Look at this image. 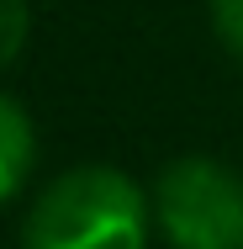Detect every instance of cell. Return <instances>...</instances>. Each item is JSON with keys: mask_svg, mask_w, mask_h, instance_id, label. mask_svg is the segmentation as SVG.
<instances>
[{"mask_svg": "<svg viewBox=\"0 0 243 249\" xmlns=\"http://www.w3.org/2000/svg\"><path fill=\"white\" fill-rule=\"evenodd\" d=\"M148 191L116 164H74L27 207L21 249H148Z\"/></svg>", "mask_w": 243, "mask_h": 249, "instance_id": "obj_1", "label": "cell"}, {"mask_svg": "<svg viewBox=\"0 0 243 249\" xmlns=\"http://www.w3.org/2000/svg\"><path fill=\"white\" fill-rule=\"evenodd\" d=\"M148 207L169 249H243V175L211 154L169 159Z\"/></svg>", "mask_w": 243, "mask_h": 249, "instance_id": "obj_2", "label": "cell"}, {"mask_svg": "<svg viewBox=\"0 0 243 249\" xmlns=\"http://www.w3.org/2000/svg\"><path fill=\"white\" fill-rule=\"evenodd\" d=\"M32 164H37V127L21 101L0 90V207L16 201V191L32 180Z\"/></svg>", "mask_w": 243, "mask_h": 249, "instance_id": "obj_3", "label": "cell"}, {"mask_svg": "<svg viewBox=\"0 0 243 249\" xmlns=\"http://www.w3.org/2000/svg\"><path fill=\"white\" fill-rule=\"evenodd\" d=\"M27 48V0H0V69Z\"/></svg>", "mask_w": 243, "mask_h": 249, "instance_id": "obj_4", "label": "cell"}, {"mask_svg": "<svg viewBox=\"0 0 243 249\" xmlns=\"http://www.w3.org/2000/svg\"><path fill=\"white\" fill-rule=\"evenodd\" d=\"M211 5V32L222 37V48L243 58V0H206Z\"/></svg>", "mask_w": 243, "mask_h": 249, "instance_id": "obj_5", "label": "cell"}]
</instances>
